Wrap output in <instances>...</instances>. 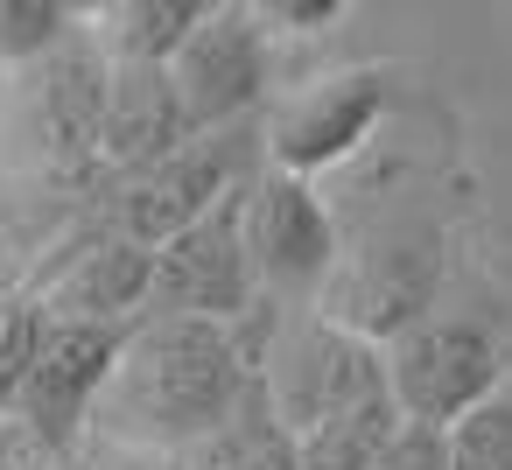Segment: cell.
<instances>
[{"label": "cell", "mask_w": 512, "mask_h": 470, "mask_svg": "<svg viewBox=\"0 0 512 470\" xmlns=\"http://www.w3.org/2000/svg\"><path fill=\"white\" fill-rule=\"evenodd\" d=\"M253 386H260V372H253L239 323L141 316L120 337V365L106 379L92 442L183 456V449L211 442L253 400Z\"/></svg>", "instance_id": "obj_1"}, {"label": "cell", "mask_w": 512, "mask_h": 470, "mask_svg": "<svg viewBox=\"0 0 512 470\" xmlns=\"http://www.w3.org/2000/svg\"><path fill=\"white\" fill-rule=\"evenodd\" d=\"M246 351H253V372H260V393L274 407V421L302 442L316 435L323 421L393 393L386 386V351L344 323H330L323 309H281V302H260L246 323H239Z\"/></svg>", "instance_id": "obj_2"}, {"label": "cell", "mask_w": 512, "mask_h": 470, "mask_svg": "<svg viewBox=\"0 0 512 470\" xmlns=\"http://www.w3.org/2000/svg\"><path fill=\"white\" fill-rule=\"evenodd\" d=\"M267 169V141L260 120L225 127V134H190L176 155H162L141 176H120L99 204V218L127 239H141L148 253H162L176 232H190L197 218H211L218 204L246 197V183Z\"/></svg>", "instance_id": "obj_3"}, {"label": "cell", "mask_w": 512, "mask_h": 470, "mask_svg": "<svg viewBox=\"0 0 512 470\" xmlns=\"http://www.w3.org/2000/svg\"><path fill=\"white\" fill-rule=\"evenodd\" d=\"M442 274H449L442 225L400 218V225H379L365 239H344V260H337L316 309L386 351L393 337H407L414 323H428L442 309Z\"/></svg>", "instance_id": "obj_4"}, {"label": "cell", "mask_w": 512, "mask_h": 470, "mask_svg": "<svg viewBox=\"0 0 512 470\" xmlns=\"http://www.w3.org/2000/svg\"><path fill=\"white\" fill-rule=\"evenodd\" d=\"M386 386L407 421L456 428L463 414L505 393V337L470 309H435L428 323L386 344Z\"/></svg>", "instance_id": "obj_5"}, {"label": "cell", "mask_w": 512, "mask_h": 470, "mask_svg": "<svg viewBox=\"0 0 512 470\" xmlns=\"http://www.w3.org/2000/svg\"><path fill=\"white\" fill-rule=\"evenodd\" d=\"M393 106V71L379 64H344V71H316L288 92H274V106L260 113V141H267V169H288L302 183H316L323 169L351 162L372 127Z\"/></svg>", "instance_id": "obj_6"}, {"label": "cell", "mask_w": 512, "mask_h": 470, "mask_svg": "<svg viewBox=\"0 0 512 470\" xmlns=\"http://www.w3.org/2000/svg\"><path fill=\"white\" fill-rule=\"evenodd\" d=\"M246 253H253L267 302L316 309L344 260V225L316 183H302L288 169H260L246 190Z\"/></svg>", "instance_id": "obj_7"}, {"label": "cell", "mask_w": 512, "mask_h": 470, "mask_svg": "<svg viewBox=\"0 0 512 470\" xmlns=\"http://www.w3.org/2000/svg\"><path fill=\"white\" fill-rule=\"evenodd\" d=\"M43 295V309L57 323H99V330H127L148 316V295H155V253L127 232H113L99 211L78 218L36 267L29 281Z\"/></svg>", "instance_id": "obj_8"}, {"label": "cell", "mask_w": 512, "mask_h": 470, "mask_svg": "<svg viewBox=\"0 0 512 470\" xmlns=\"http://www.w3.org/2000/svg\"><path fill=\"white\" fill-rule=\"evenodd\" d=\"M169 78H176L197 134L246 127L274 106V36L260 29V15L246 0H218L204 15V29L183 43V57L169 64Z\"/></svg>", "instance_id": "obj_9"}, {"label": "cell", "mask_w": 512, "mask_h": 470, "mask_svg": "<svg viewBox=\"0 0 512 470\" xmlns=\"http://www.w3.org/2000/svg\"><path fill=\"white\" fill-rule=\"evenodd\" d=\"M134 330V323H127ZM127 330H99V323H57L50 316V337H43V358L15 400V428L36 456H78L92 442V421H99V400H106V379L120 365V337Z\"/></svg>", "instance_id": "obj_10"}, {"label": "cell", "mask_w": 512, "mask_h": 470, "mask_svg": "<svg viewBox=\"0 0 512 470\" xmlns=\"http://www.w3.org/2000/svg\"><path fill=\"white\" fill-rule=\"evenodd\" d=\"M253 190V183H246ZM260 274L246 253V197L218 204L190 232H176L155 253V295L148 316H197V323H246L260 309Z\"/></svg>", "instance_id": "obj_11"}, {"label": "cell", "mask_w": 512, "mask_h": 470, "mask_svg": "<svg viewBox=\"0 0 512 470\" xmlns=\"http://www.w3.org/2000/svg\"><path fill=\"white\" fill-rule=\"evenodd\" d=\"M190 134L197 127H190L183 92H176L169 71H155V64H113V85H106V190L120 176L155 169Z\"/></svg>", "instance_id": "obj_12"}, {"label": "cell", "mask_w": 512, "mask_h": 470, "mask_svg": "<svg viewBox=\"0 0 512 470\" xmlns=\"http://www.w3.org/2000/svg\"><path fill=\"white\" fill-rule=\"evenodd\" d=\"M211 8L218 0H106V8H92V43L106 50V64L169 71L183 57V43L204 29Z\"/></svg>", "instance_id": "obj_13"}, {"label": "cell", "mask_w": 512, "mask_h": 470, "mask_svg": "<svg viewBox=\"0 0 512 470\" xmlns=\"http://www.w3.org/2000/svg\"><path fill=\"white\" fill-rule=\"evenodd\" d=\"M183 463H190V470H295V435L274 421L267 393L253 386V400H246L211 442L183 449Z\"/></svg>", "instance_id": "obj_14"}, {"label": "cell", "mask_w": 512, "mask_h": 470, "mask_svg": "<svg viewBox=\"0 0 512 470\" xmlns=\"http://www.w3.org/2000/svg\"><path fill=\"white\" fill-rule=\"evenodd\" d=\"M85 15L92 8H71V0H0V78H22L71 50L85 36Z\"/></svg>", "instance_id": "obj_15"}, {"label": "cell", "mask_w": 512, "mask_h": 470, "mask_svg": "<svg viewBox=\"0 0 512 470\" xmlns=\"http://www.w3.org/2000/svg\"><path fill=\"white\" fill-rule=\"evenodd\" d=\"M393 428H400V407H393V393H379V400L323 421L316 435H302L295 442V470H372Z\"/></svg>", "instance_id": "obj_16"}, {"label": "cell", "mask_w": 512, "mask_h": 470, "mask_svg": "<svg viewBox=\"0 0 512 470\" xmlns=\"http://www.w3.org/2000/svg\"><path fill=\"white\" fill-rule=\"evenodd\" d=\"M43 337H50V309L36 288H15L0 295V414H15L36 358H43Z\"/></svg>", "instance_id": "obj_17"}, {"label": "cell", "mask_w": 512, "mask_h": 470, "mask_svg": "<svg viewBox=\"0 0 512 470\" xmlns=\"http://www.w3.org/2000/svg\"><path fill=\"white\" fill-rule=\"evenodd\" d=\"M449 470H512V386L449 428Z\"/></svg>", "instance_id": "obj_18"}, {"label": "cell", "mask_w": 512, "mask_h": 470, "mask_svg": "<svg viewBox=\"0 0 512 470\" xmlns=\"http://www.w3.org/2000/svg\"><path fill=\"white\" fill-rule=\"evenodd\" d=\"M372 470H449V428H428V421L400 414V428L386 435Z\"/></svg>", "instance_id": "obj_19"}, {"label": "cell", "mask_w": 512, "mask_h": 470, "mask_svg": "<svg viewBox=\"0 0 512 470\" xmlns=\"http://www.w3.org/2000/svg\"><path fill=\"white\" fill-rule=\"evenodd\" d=\"M260 29L281 43V36H323L344 22V0H253Z\"/></svg>", "instance_id": "obj_20"}, {"label": "cell", "mask_w": 512, "mask_h": 470, "mask_svg": "<svg viewBox=\"0 0 512 470\" xmlns=\"http://www.w3.org/2000/svg\"><path fill=\"white\" fill-rule=\"evenodd\" d=\"M78 470H190L183 456H155V449H113V442H85Z\"/></svg>", "instance_id": "obj_21"}, {"label": "cell", "mask_w": 512, "mask_h": 470, "mask_svg": "<svg viewBox=\"0 0 512 470\" xmlns=\"http://www.w3.org/2000/svg\"><path fill=\"white\" fill-rule=\"evenodd\" d=\"M29 274H22V239L8 232V218H0V295H15Z\"/></svg>", "instance_id": "obj_22"}, {"label": "cell", "mask_w": 512, "mask_h": 470, "mask_svg": "<svg viewBox=\"0 0 512 470\" xmlns=\"http://www.w3.org/2000/svg\"><path fill=\"white\" fill-rule=\"evenodd\" d=\"M29 456H36V449L22 442V428L0 414V470H29Z\"/></svg>", "instance_id": "obj_23"}, {"label": "cell", "mask_w": 512, "mask_h": 470, "mask_svg": "<svg viewBox=\"0 0 512 470\" xmlns=\"http://www.w3.org/2000/svg\"><path fill=\"white\" fill-rule=\"evenodd\" d=\"M0 92H8V78H0Z\"/></svg>", "instance_id": "obj_24"}, {"label": "cell", "mask_w": 512, "mask_h": 470, "mask_svg": "<svg viewBox=\"0 0 512 470\" xmlns=\"http://www.w3.org/2000/svg\"><path fill=\"white\" fill-rule=\"evenodd\" d=\"M0 176H8V169H0Z\"/></svg>", "instance_id": "obj_25"}]
</instances>
